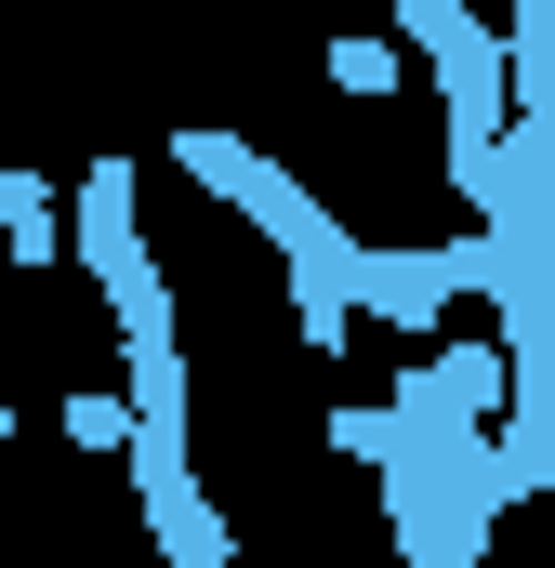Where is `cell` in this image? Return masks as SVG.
Instances as JSON below:
<instances>
[{"label":"cell","mask_w":555,"mask_h":568,"mask_svg":"<svg viewBox=\"0 0 555 568\" xmlns=\"http://www.w3.org/2000/svg\"><path fill=\"white\" fill-rule=\"evenodd\" d=\"M172 159H185L212 199H239L278 252H291V317H304V344H317V357H344V344H357V239H331V212H317L278 159H252L239 133H199V120H185Z\"/></svg>","instance_id":"1"},{"label":"cell","mask_w":555,"mask_h":568,"mask_svg":"<svg viewBox=\"0 0 555 568\" xmlns=\"http://www.w3.org/2000/svg\"><path fill=\"white\" fill-rule=\"evenodd\" d=\"M0 252H13L27 278L53 265V185H40V172H0Z\"/></svg>","instance_id":"2"},{"label":"cell","mask_w":555,"mask_h":568,"mask_svg":"<svg viewBox=\"0 0 555 568\" xmlns=\"http://www.w3.org/2000/svg\"><path fill=\"white\" fill-rule=\"evenodd\" d=\"M331 80H344L357 106H397V40H371V27H357V40H331Z\"/></svg>","instance_id":"3"}]
</instances>
